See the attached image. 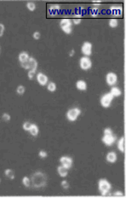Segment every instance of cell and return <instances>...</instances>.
<instances>
[{
  "instance_id": "obj_26",
  "label": "cell",
  "mask_w": 126,
  "mask_h": 198,
  "mask_svg": "<svg viewBox=\"0 0 126 198\" xmlns=\"http://www.w3.org/2000/svg\"><path fill=\"white\" fill-rule=\"evenodd\" d=\"M47 90L50 92H54L56 91V84L55 82H50L47 85Z\"/></svg>"
},
{
  "instance_id": "obj_21",
  "label": "cell",
  "mask_w": 126,
  "mask_h": 198,
  "mask_svg": "<svg viewBox=\"0 0 126 198\" xmlns=\"http://www.w3.org/2000/svg\"><path fill=\"white\" fill-rule=\"evenodd\" d=\"M110 94L113 97H119V96H121L122 95V91L119 87H117V86H113V87L111 88Z\"/></svg>"
},
{
  "instance_id": "obj_29",
  "label": "cell",
  "mask_w": 126,
  "mask_h": 198,
  "mask_svg": "<svg viewBox=\"0 0 126 198\" xmlns=\"http://www.w3.org/2000/svg\"><path fill=\"white\" fill-rule=\"evenodd\" d=\"M31 126H32V123L30 121H25L22 125V128H23V130H25V131L28 132Z\"/></svg>"
},
{
  "instance_id": "obj_19",
  "label": "cell",
  "mask_w": 126,
  "mask_h": 198,
  "mask_svg": "<svg viewBox=\"0 0 126 198\" xmlns=\"http://www.w3.org/2000/svg\"><path fill=\"white\" fill-rule=\"evenodd\" d=\"M29 58H30V56L28 55V53L26 52V51H22L21 53L19 54V56H18V59L21 63L27 62L29 60Z\"/></svg>"
},
{
  "instance_id": "obj_20",
  "label": "cell",
  "mask_w": 126,
  "mask_h": 198,
  "mask_svg": "<svg viewBox=\"0 0 126 198\" xmlns=\"http://www.w3.org/2000/svg\"><path fill=\"white\" fill-rule=\"evenodd\" d=\"M28 132H30V134H31L32 136L36 137V136H38V132H39V128H38V126L36 124H32V126L30 127Z\"/></svg>"
},
{
  "instance_id": "obj_2",
  "label": "cell",
  "mask_w": 126,
  "mask_h": 198,
  "mask_svg": "<svg viewBox=\"0 0 126 198\" xmlns=\"http://www.w3.org/2000/svg\"><path fill=\"white\" fill-rule=\"evenodd\" d=\"M98 189H99L101 195L102 196H107L111 195L110 190L112 189V185L109 183V181L106 178H101L98 181Z\"/></svg>"
},
{
  "instance_id": "obj_10",
  "label": "cell",
  "mask_w": 126,
  "mask_h": 198,
  "mask_svg": "<svg viewBox=\"0 0 126 198\" xmlns=\"http://www.w3.org/2000/svg\"><path fill=\"white\" fill-rule=\"evenodd\" d=\"M101 141H102L104 144H106V146H112L116 142V136H114L113 134L104 135L103 137L101 138Z\"/></svg>"
},
{
  "instance_id": "obj_3",
  "label": "cell",
  "mask_w": 126,
  "mask_h": 198,
  "mask_svg": "<svg viewBox=\"0 0 126 198\" xmlns=\"http://www.w3.org/2000/svg\"><path fill=\"white\" fill-rule=\"evenodd\" d=\"M72 25H73V21L72 20L68 18H64L62 19L60 22V27L62 29V31L67 34H71L73 32V28H72Z\"/></svg>"
},
{
  "instance_id": "obj_32",
  "label": "cell",
  "mask_w": 126,
  "mask_h": 198,
  "mask_svg": "<svg viewBox=\"0 0 126 198\" xmlns=\"http://www.w3.org/2000/svg\"><path fill=\"white\" fill-rule=\"evenodd\" d=\"M38 156H39L41 159H44L48 156V153L46 152L45 150H40L39 152H38Z\"/></svg>"
},
{
  "instance_id": "obj_27",
  "label": "cell",
  "mask_w": 126,
  "mask_h": 198,
  "mask_svg": "<svg viewBox=\"0 0 126 198\" xmlns=\"http://www.w3.org/2000/svg\"><path fill=\"white\" fill-rule=\"evenodd\" d=\"M89 14L92 17H97V15H99V10L98 8L96 7H93L90 9V11H89Z\"/></svg>"
},
{
  "instance_id": "obj_36",
  "label": "cell",
  "mask_w": 126,
  "mask_h": 198,
  "mask_svg": "<svg viewBox=\"0 0 126 198\" xmlns=\"http://www.w3.org/2000/svg\"><path fill=\"white\" fill-rule=\"evenodd\" d=\"M113 195H114L115 197H123L124 196V193H123L122 191H115Z\"/></svg>"
},
{
  "instance_id": "obj_43",
  "label": "cell",
  "mask_w": 126,
  "mask_h": 198,
  "mask_svg": "<svg viewBox=\"0 0 126 198\" xmlns=\"http://www.w3.org/2000/svg\"><path fill=\"white\" fill-rule=\"evenodd\" d=\"M0 183H1V178H0Z\"/></svg>"
},
{
  "instance_id": "obj_18",
  "label": "cell",
  "mask_w": 126,
  "mask_h": 198,
  "mask_svg": "<svg viewBox=\"0 0 126 198\" xmlns=\"http://www.w3.org/2000/svg\"><path fill=\"white\" fill-rule=\"evenodd\" d=\"M118 149L120 152L124 153L125 151V139L124 137H122L118 141Z\"/></svg>"
},
{
  "instance_id": "obj_42",
  "label": "cell",
  "mask_w": 126,
  "mask_h": 198,
  "mask_svg": "<svg viewBox=\"0 0 126 198\" xmlns=\"http://www.w3.org/2000/svg\"><path fill=\"white\" fill-rule=\"evenodd\" d=\"M0 53H1V47H0Z\"/></svg>"
},
{
  "instance_id": "obj_38",
  "label": "cell",
  "mask_w": 126,
  "mask_h": 198,
  "mask_svg": "<svg viewBox=\"0 0 126 198\" xmlns=\"http://www.w3.org/2000/svg\"><path fill=\"white\" fill-rule=\"evenodd\" d=\"M72 21L74 25H79L81 23V18H74Z\"/></svg>"
},
{
  "instance_id": "obj_7",
  "label": "cell",
  "mask_w": 126,
  "mask_h": 198,
  "mask_svg": "<svg viewBox=\"0 0 126 198\" xmlns=\"http://www.w3.org/2000/svg\"><path fill=\"white\" fill-rule=\"evenodd\" d=\"M81 52L84 54V56H89L92 54V44L89 41H85L82 45Z\"/></svg>"
},
{
  "instance_id": "obj_5",
  "label": "cell",
  "mask_w": 126,
  "mask_h": 198,
  "mask_svg": "<svg viewBox=\"0 0 126 198\" xmlns=\"http://www.w3.org/2000/svg\"><path fill=\"white\" fill-rule=\"evenodd\" d=\"M113 98H114V97L110 94V92L105 93L102 97H101V100H100L101 105L103 108H109V107H110L111 104H112V102H113Z\"/></svg>"
},
{
  "instance_id": "obj_13",
  "label": "cell",
  "mask_w": 126,
  "mask_h": 198,
  "mask_svg": "<svg viewBox=\"0 0 126 198\" xmlns=\"http://www.w3.org/2000/svg\"><path fill=\"white\" fill-rule=\"evenodd\" d=\"M117 154L114 152V151H110L106 154V161L109 162V163H115L117 161Z\"/></svg>"
},
{
  "instance_id": "obj_14",
  "label": "cell",
  "mask_w": 126,
  "mask_h": 198,
  "mask_svg": "<svg viewBox=\"0 0 126 198\" xmlns=\"http://www.w3.org/2000/svg\"><path fill=\"white\" fill-rule=\"evenodd\" d=\"M28 62H29V64H30V70L29 71L36 73V70L38 68V62H37V60L34 57L30 56Z\"/></svg>"
},
{
  "instance_id": "obj_24",
  "label": "cell",
  "mask_w": 126,
  "mask_h": 198,
  "mask_svg": "<svg viewBox=\"0 0 126 198\" xmlns=\"http://www.w3.org/2000/svg\"><path fill=\"white\" fill-rule=\"evenodd\" d=\"M22 184L26 188H30L31 187V179L27 176H25L22 178Z\"/></svg>"
},
{
  "instance_id": "obj_9",
  "label": "cell",
  "mask_w": 126,
  "mask_h": 198,
  "mask_svg": "<svg viewBox=\"0 0 126 198\" xmlns=\"http://www.w3.org/2000/svg\"><path fill=\"white\" fill-rule=\"evenodd\" d=\"M60 162L61 163V166L66 167L67 169H70V168L72 167L73 164V159L71 158V157L67 156H64L61 157V159H60Z\"/></svg>"
},
{
  "instance_id": "obj_34",
  "label": "cell",
  "mask_w": 126,
  "mask_h": 198,
  "mask_svg": "<svg viewBox=\"0 0 126 198\" xmlns=\"http://www.w3.org/2000/svg\"><path fill=\"white\" fill-rule=\"evenodd\" d=\"M103 133H104V135H111V134H113V130H112L110 127H106V128L104 129Z\"/></svg>"
},
{
  "instance_id": "obj_16",
  "label": "cell",
  "mask_w": 126,
  "mask_h": 198,
  "mask_svg": "<svg viewBox=\"0 0 126 198\" xmlns=\"http://www.w3.org/2000/svg\"><path fill=\"white\" fill-rule=\"evenodd\" d=\"M76 87L79 91H86L87 90V83L83 80H79L76 82Z\"/></svg>"
},
{
  "instance_id": "obj_12",
  "label": "cell",
  "mask_w": 126,
  "mask_h": 198,
  "mask_svg": "<svg viewBox=\"0 0 126 198\" xmlns=\"http://www.w3.org/2000/svg\"><path fill=\"white\" fill-rule=\"evenodd\" d=\"M37 80H38V84H39L40 85H42V86H43V85H46L48 84V80H49V79H48V76L46 74H44L43 73H38V74H37Z\"/></svg>"
},
{
  "instance_id": "obj_15",
  "label": "cell",
  "mask_w": 126,
  "mask_h": 198,
  "mask_svg": "<svg viewBox=\"0 0 126 198\" xmlns=\"http://www.w3.org/2000/svg\"><path fill=\"white\" fill-rule=\"evenodd\" d=\"M61 10V6L60 4H53L50 5V9H49V14L50 15H55Z\"/></svg>"
},
{
  "instance_id": "obj_6",
  "label": "cell",
  "mask_w": 126,
  "mask_h": 198,
  "mask_svg": "<svg viewBox=\"0 0 126 198\" xmlns=\"http://www.w3.org/2000/svg\"><path fill=\"white\" fill-rule=\"evenodd\" d=\"M79 66H80V68L82 70L86 71V70L91 68L92 62L88 56H83V57L80 58V61H79Z\"/></svg>"
},
{
  "instance_id": "obj_33",
  "label": "cell",
  "mask_w": 126,
  "mask_h": 198,
  "mask_svg": "<svg viewBox=\"0 0 126 198\" xmlns=\"http://www.w3.org/2000/svg\"><path fill=\"white\" fill-rule=\"evenodd\" d=\"M21 66L23 67L24 69L26 70H30V64H29V62H22V63H21Z\"/></svg>"
},
{
  "instance_id": "obj_41",
  "label": "cell",
  "mask_w": 126,
  "mask_h": 198,
  "mask_svg": "<svg viewBox=\"0 0 126 198\" xmlns=\"http://www.w3.org/2000/svg\"><path fill=\"white\" fill-rule=\"evenodd\" d=\"M75 55V50L74 49H72L70 51H69V56H71V57H73V56Z\"/></svg>"
},
{
  "instance_id": "obj_8",
  "label": "cell",
  "mask_w": 126,
  "mask_h": 198,
  "mask_svg": "<svg viewBox=\"0 0 126 198\" xmlns=\"http://www.w3.org/2000/svg\"><path fill=\"white\" fill-rule=\"evenodd\" d=\"M118 81V76L117 74L113 72H109L106 75V82L108 85H114Z\"/></svg>"
},
{
  "instance_id": "obj_25",
  "label": "cell",
  "mask_w": 126,
  "mask_h": 198,
  "mask_svg": "<svg viewBox=\"0 0 126 198\" xmlns=\"http://www.w3.org/2000/svg\"><path fill=\"white\" fill-rule=\"evenodd\" d=\"M25 91H26V88L25 86L22 85H19L17 86V88H16V93L20 95V96H22V95L25 93Z\"/></svg>"
},
{
  "instance_id": "obj_22",
  "label": "cell",
  "mask_w": 126,
  "mask_h": 198,
  "mask_svg": "<svg viewBox=\"0 0 126 198\" xmlns=\"http://www.w3.org/2000/svg\"><path fill=\"white\" fill-rule=\"evenodd\" d=\"M4 176L6 178H8L9 179H15V172L12 169H6L4 171Z\"/></svg>"
},
{
  "instance_id": "obj_37",
  "label": "cell",
  "mask_w": 126,
  "mask_h": 198,
  "mask_svg": "<svg viewBox=\"0 0 126 198\" xmlns=\"http://www.w3.org/2000/svg\"><path fill=\"white\" fill-rule=\"evenodd\" d=\"M5 30V27L3 23H0V37H2L4 35V32Z\"/></svg>"
},
{
  "instance_id": "obj_31",
  "label": "cell",
  "mask_w": 126,
  "mask_h": 198,
  "mask_svg": "<svg viewBox=\"0 0 126 198\" xmlns=\"http://www.w3.org/2000/svg\"><path fill=\"white\" fill-rule=\"evenodd\" d=\"M61 187L64 190H68L70 188V184H69V183L67 182V180H63V181H61Z\"/></svg>"
},
{
  "instance_id": "obj_39",
  "label": "cell",
  "mask_w": 126,
  "mask_h": 198,
  "mask_svg": "<svg viewBox=\"0 0 126 198\" xmlns=\"http://www.w3.org/2000/svg\"><path fill=\"white\" fill-rule=\"evenodd\" d=\"M34 74H35V73H34V72L28 71V73H27V76H28V79H29V80H32V78L34 77Z\"/></svg>"
},
{
  "instance_id": "obj_4",
  "label": "cell",
  "mask_w": 126,
  "mask_h": 198,
  "mask_svg": "<svg viewBox=\"0 0 126 198\" xmlns=\"http://www.w3.org/2000/svg\"><path fill=\"white\" fill-rule=\"evenodd\" d=\"M81 115V109L79 108H72L67 111L66 114L67 120L69 121H76L78 116Z\"/></svg>"
},
{
  "instance_id": "obj_23",
  "label": "cell",
  "mask_w": 126,
  "mask_h": 198,
  "mask_svg": "<svg viewBox=\"0 0 126 198\" xmlns=\"http://www.w3.org/2000/svg\"><path fill=\"white\" fill-rule=\"evenodd\" d=\"M108 25L110 28H115L119 26V21H118V19H116V18H112L108 21Z\"/></svg>"
},
{
  "instance_id": "obj_35",
  "label": "cell",
  "mask_w": 126,
  "mask_h": 198,
  "mask_svg": "<svg viewBox=\"0 0 126 198\" xmlns=\"http://www.w3.org/2000/svg\"><path fill=\"white\" fill-rule=\"evenodd\" d=\"M40 37H41V34H40V32H38V31L34 32L33 34H32V38H33L35 40H38V39H40Z\"/></svg>"
},
{
  "instance_id": "obj_11",
  "label": "cell",
  "mask_w": 126,
  "mask_h": 198,
  "mask_svg": "<svg viewBox=\"0 0 126 198\" xmlns=\"http://www.w3.org/2000/svg\"><path fill=\"white\" fill-rule=\"evenodd\" d=\"M109 11L114 16H120L123 15V7L120 6V5H118V6L113 5V6L110 7Z\"/></svg>"
},
{
  "instance_id": "obj_30",
  "label": "cell",
  "mask_w": 126,
  "mask_h": 198,
  "mask_svg": "<svg viewBox=\"0 0 126 198\" xmlns=\"http://www.w3.org/2000/svg\"><path fill=\"white\" fill-rule=\"evenodd\" d=\"M10 119H11V117H10V114L8 113H4L2 115V120H4V122H9L10 120Z\"/></svg>"
},
{
  "instance_id": "obj_1",
  "label": "cell",
  "mask_w": 126,
  "mask_h": 198,
  "mask_svg": "<svg viewBox=\"0 0 126 198\" xmlns=\"http://www.w3.org/2000/svg\"><path fill=\"white\" fill-rule=\"evenodd\" d=\"M30 179H31V186L35 189L43 188L47 185L48 177L46 173L41 171H37L32 173Z\"/></svg>"
},
{
  "instance_id": "obj_28",
  "label": "cell",
  "mask_w": 126,
  "mask_h": 198,
  "mask_svg": "<svg viewBox=\"0 0 126 198\" xmlns=\"http://www.w3.org/2000/svg\"><path fill=\"white\" fill-rule=\"evenodd\" d=\"M26 8L30 11H34L36 10V4L34 2H27L26 3Z\"/></svg>"
},
{
  "instance_id": "obj_40",
  "label": "cell",
  "mask_w": 126,
  "mask_h": 198,
  "mask_svg": "<svg viewBox=\"0 0 126 198\" xmlns=\"http://www.w3.org/2000/svg\"><path fill=\"white\" fill-rule=\"evenodd\" d=\"M92 3H93V4L95 5V7H96V8L101 4V1H92Z\"/></svg>"
},
{
  "instance_id": "obj_17",
  "label": "cell",
  "mask_w": 126,
  "mask_h": 198,
  "mask_svg": "<svg viewBox=\"0 0 126 198\" xmlns=\"http://www.w3.org/2000/svg\"><path fill=\"white\" fill-rule=\"evenodd\" d=\"M57 173H58L60 177L66 178L68 175V169H67V168L64 167L63 166H60L57 167Z\"/></svg>"
}]
</instances>
